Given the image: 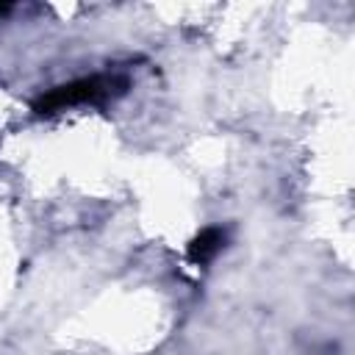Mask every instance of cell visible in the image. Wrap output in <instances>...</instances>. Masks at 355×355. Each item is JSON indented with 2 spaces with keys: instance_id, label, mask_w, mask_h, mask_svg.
<instances>
[{
  "instance_id": "6da1fadb",
  "label": "cell",
  "mask_w": 355,
  "mask_h": 355,
  "mask_svg": "<svg viewBox=\"0 0 355 355\" xmlns=\"http://www.w3.org/2000/svg\"><path fill=\"white\" fill-rule=\"evenodd\" d=\"M114 83H122V80H105V78H80V80H72V83H64V86H55L50 89L47 94H42L33 105L36 114H55V111H64L69 105H83V103H97L103 100L105 94H111V86Z\"/></svg>"
},
{
  "instance_id": "7a4b0ae2",
  "label": "cell",
  "mask_w": 355,
  "mask_h": 355,
  "mask_svg": "<svg viewBox=\"0 0 355 355\" xmlns=\"http://www.w3.org/2000/svg\"><path fill=\"white\" fill-rule=\"evenodd\" d=\"M222 244H225V233H222L219 227H205V230H200V233L191 239V244H189V258H191L194 263H208V261L222 250Z\"/></svg>"
}]
</instances>
